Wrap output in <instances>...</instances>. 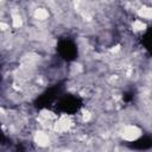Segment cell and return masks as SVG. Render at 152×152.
Segmentation results:
<instances>
[{"mask_svg": "<svg viewBox=\"0 0 152 152\" xmlns=\"http://www.w3.org/2000/svg\"><path fill=\"white\" fill-rule=\"evenodd\" d=\"M142 135V129L135 124H124L120 131V138L127 142L137 141Z\"/></svg>", "mask_w": 152, "mask_h": 152, "instance_id": "6da1fadb", "label": "cell"}, {"mask_svg": "<svg viewBox=\"0 0 152 152\" xmlns=\"http://www.w3.org/2000/svg\"><path fill=\"white\" fill-rule=\"evenodd\" d=\"M32 18L38 21V23H45L49 18H50V10L45 8V7H37L33 12H32Z\"/></svg>", "mask_w": 152, "mask_h": 152, "instance_id": "7a4b0ae2", "label": "cell"}, {"mask_svg": "<svg viewBox=\"0 0 152 152\" xmlns=\"http://www.w3.org/2000/svg\"><path fill=\"white\" fill-rule=\"evenodd\" d=\"M135 14L145 21L146 20H152V5H146V4L140 5V7L135 12Z\"/></svg>", "mask_w": 152, "mask_h": 152, "instance_id": "3957f363", "label": "cell"}, {"mask_svg": "<svg viewBox=\"0 0 152 152\" xmlns=\"http://www.w3.org/2000/svg\"><path fill=\"white\" fill-rule=\"evenodd\" d=\"M131 28L133 31V33H142L146 31L147 28V25H146V21L140 19V18H137V19H133L132 23H131Z\"/></svg>", "mask_w": 152, "mask_h": 152, "instance_id": "277c9868", "label": "cell"}, {"mask_svg": "<svg viewBox=\"0 0 152 152\" xmlns=\"http://www.w3.org/2000/svg\"><path fill=\"white\" fill-rule=\"evenodd\" d=\"M10 2V0H1V4L2 5H5V4H8Z\"/></svg>", "mask_w": 152, "mask_h": 152, "instance_id": "5b68a950", "label": "cell"}, {"mask_svg": "<svg viewBox=\"0 0 152 152\" xmlns=\"http://www.w3.org/2000/svg\"><path fill=\"white\" fill-rule=\"evenodd\" d=\"M150 65H151V69H152V58H151V61H150Z\"/></svg>", "mask_w": 152, "mask_h": 152, "instance_id": "8992f818", "label": "cell"}]
</instances>
